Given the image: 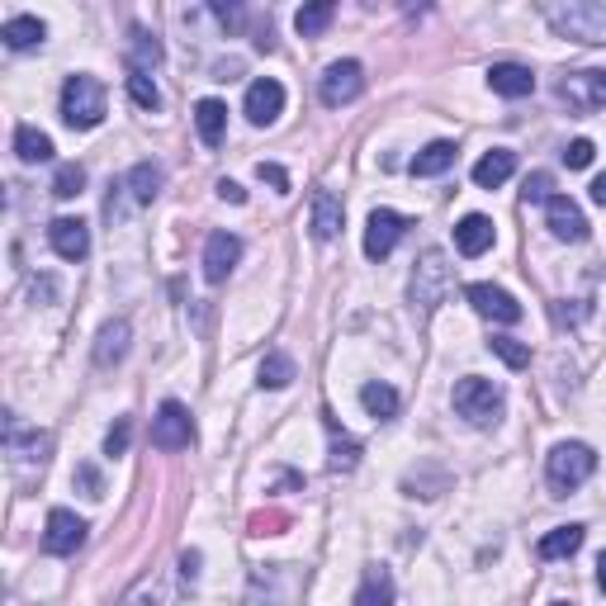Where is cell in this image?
<instances>
[{
  "mask_svg": "<svg viewBox=\"0 0 606 606\" xmlns=\"http://www.w3.org/2000/svg\"><path fill=\"white\" fill-rule=\"evenodd\" d=\"M214 19L232 34V29H242V19L247 15H242V5H214Z\"/></svg>",
  "mask_w": 606,
  "mask_h": 606,
  "instance_id": "obj_45",
  "label": "cell"
},
{
  "mask_svg": "<svg viewBox=\"0 0 606 606\" xmlns=\"http://www.w3.org/2000/svg\"><path fill=\"white\" fill-rule=\"evenodd\" d=\"M455 166V143H427L412 157V176H441Z\"/></svg>",
  "mask_w": 606,
  "mask_h": 606,
  "instance_id": "obj_32",
  "label": "cell"
},
{
  "mask_svg": "<svg viewBox=\"0 0 606 606\" xmlns=\"http://www.w3.org/2000/svg\"><path fill=\"white\" fill-rule=\"evenodd\" d=\"M195 128H199V138H204V147H218L223 133H228V105H223V100H199Z\"/></svg>",
  "mask_w": 606,
  "mask_h": 606,
  "instance_id": "obj_25",
  "label": "cell"
},
{
  "mask_svg": "<svg viewBox=\"0 0 606 606\" xmlns=\"http://www.w3.org/2000/svg\"><path fill=\"white\" fill-rule=\"evenodd\" d=\"M559 100L569 105V114H597V109H606V67L564 72V81H559Z\"/></svg>",
  "mask_w": 606,
  "mask_h": 606,
  "instance_id": "obj_6",
  "label": "cell"
},
{
  "mask_svg": "<svg viewBox=\"0 0 606 606\" xmlns=\"http://www.w3.org/2000/svg\"><path fill=\"white\" fill-rule=\"evenodd\" d=\"M512 171H517V152L493 147V152H483V157L474 161V185H479V190H498L502 180H512Z\"/></svg>",
  "mask_w": 606,
  "mask_h": 606,
  "instance_id": "obj_17",
  "label": "cell"
},
{
  "mask_svg": "<svg viewBox=\"0 0 606 606\" xmlns=\"http://www.w3.org/2000/svg\"><path fill=\"white\" fill-rule=\"evenodd\" d=\"M128 436H133V422H128V417H119V422L109 427V436H105V455H109V460H119V455L128 450Z\"/></svg>",
  "mask_w": 606,
  "mask_h": 606,
  "instance_id": "obj_39",
  "label": "cell"
},
{
  "mask_svg": "<svg viewBox=\"0 0 606 606\" xmlns=\"http://www.w3.org/2000/svg\"><path fill=\"white\" fill-rule=\"evenodd\" d=\"M124 606H157V592L152 588H143V592H133V597H128Z\"/></svg>",
  "mask_w": 606,
  "mask_h": 606,
  "instance_id": "obj_47",
  "label": "cell"
},
{
  "mask_svg": "<svg viewBox=\"0 0 606 606\" xmlns=\"http://www.w3.org/2000/svg\"><path fill=\"white\" fill-rule=\"evenodd\" d=\"M360 408L370 412L375 422H393V417H398V389H389V384L370 379V384L360 389Z\"/></svg>",
  "mask_w": 606,
  "mask_h": 606,
  "instance_id": "obj_29",
  "label": "cell"
},
{
  "mask_svg": "<svg viewBox=\"0 0 606 606\" xmlns=\"http://www.w3.org/2000/svg\"><path fill=\"white\" fill-rule=\"evenodd\" d=\"M5 441H10V455H15V460H34V464H43L48 450H53V436H48V431H24L19 422L5 427Z\"/></svg>",
  "mask_w": 606,
  "mask_h": 606,
  "instance_id": "obj_19",
  "label": "cell"
},
{
  "mask_svg": "<svg viewBox=\"0 0 606 606\" xmlns=\"http://www.w3.org/2000/svg\"><path fill=\"white\" fill-rule=\"evenodd\" d=\"M76 483H81V488H86V498H105V483H100V474H95V469H90V464H76Z\"/></svg>",
  "mask_w": 606,
  "mask_h": 606,
  "instance_id": "obj_43",
  "label": "cell"
},
{
  "mask_svg": "<svg viewBox=\"0 0 606 606\" xmlns=\"http://www.w3.org/2000/svg\"><path fill=\"white\" fill-rule=\"evenodd\" d=\"M62 119L67 128H100L105 124V86L95 81V76H67V86H62Z\"/></svg>",
  "mask_w": 606,
  "mask_h": 606,
  "instance_id": "obj_4",
  "label": "cell"
},
{
  "mask_svg": "<svg viewBox=\"0 0 606 606\" xmlns=\"http://www.w3.org/2000/svg\"><path fill=\"white\" fill-rule=\"evenodd\" d=\"M550 190H554V176L550 171H535V176H526L521 199H526V204H550Z\"/></svg>",
  "mask_w": 606,
  "mask_h": 606,
  "instance_id": "obj_38",
  "label": "cell"
},
{
  "mask_svg": "<svg viewBox=\"0 0 606 606\" xmlns=\"http://www.w3.org/2000/svg\"><path fill=\"white\" fill-rule=\"evenodd\" d=\"M488 351H493L502 365H512V370H526V365H531V346L517 341V337H493L488 341Z\"/></svg>",
  "mask_w": 606,
  "mask_h": 606,
  "instance_id": "obj_35",
  "label": "cell"
},
{
  "mask_svg": "<svg viewBox=\"0 0 606 606\" xmlns=\"http://www.w3.org/2000/svg\"><path fill=\"white\" fill-rule=\"evenodd\" d=\"M86 190V171L76 166V161H67V166H57V176H53V195L57 199H76Z\"/></svg>",
  "mask_w": 606,
  "mask_h": 606,
  "instance_id": "obj_37",
  "label": "cell"
},
{
  "mask_svg": "<svg viewBox=\"0 0 606 606\" xmlns=\"http://www.w3.org/2000/svg\"><path fill=\"white\" fill-rule=\"evenodd\" d=\"M583 526H554L550 535H540V545H535V550H540V559H569V554H578L583 550Z\"/></svg>",
  "mask_w": 606,
  "mask_h": 606,
  "instance_id": "obj_27",
  "label": "cell"
},
{
  "mask_svg": "<svg viewBox=\"0 0 606 606\" xmlns=\"http://www.w3.org/2000/svg\"><path fill=\"white\" fill-rule=\"evenodd\" d=\"M332 19H337V5H332V0H313V5H303L299 15H294V29H299L303 38H322Z\"/></svg>",
  "mask_w": 606,
  "mask_h": 606,
  "instance_id": "obj_31",
  "label": "cell"
},
{
  "mask_svg": "<svg viewBox=\"0 0 606 606\" xmlns=\"http://www.w3.org/2000/svg\"><path fill=\"white\" fill-rule=\"evenodd\" d=\"M161 180H166V171H161L157 161H138V166L128 171L124 190H128L133 199H138V204H152V199L161 195Z\"/></svg>",
  "mask_w": 606,
  "mask_h": 606,
  "instance_id": "obj_26",
  "label": "cell"
},
{
  "mask_svg": "<svg viewBox=\"0 0 606 606\" xmlns=\"http://www.w3.org/2000/svg\"><path fill=\"white\" fill-rule=\"evenodd\" d=\"M545 218H550V232L559 242H583V237H588V218H583V209H578L569 195H550Z\"/></svg>",
  "mask_w": 606,
  "mask_h": 606,
  "instance_id": "obj_15",
  "label": "cell"
},
{
  "mask_svg": "<svg viewBox=\"0 0 606 606\" xmlns=\"http://www.w3.org/2000/svg\"><path fill=\"white\" fill-rule=\"evenodd\" d=\"M128 95H133V105L147 109V114H157L161 109V90L152 86V76L147 72H128Z\"/></svg>",
  "mask_w": 606,
  "mask_h": 606,
  "instance_id": "obj_36",
  "label": "cell"
},
{
  "mask_svg": "<svg viewBox=\"0 0 606 606\" xmlns=\"http://www.w3.org/2000/svg\"><path fill=\"white\" fill-rule=\"evenodd\" d=\"M161 43L157 34H147V29H133L128 34V72H152V67H161Z\"/></svg>",
  "mask_w": 606,
  "mask_h": 606,
  "instance_id": "obj_28",
  "label": "cell"
},
{
  "mask_svg": "<svg viewBox=\"0 0 606 606\" xmlns=\"http://www.w3.org/2000/svg\"><path fill=\"white\" fill-rule=\"evenodd\" d=\"M592 157H597V147H592L588 138H573V143L564 147V161H569V171H583V166H592Z\"/></svg>",
  "mask_w": 606,
  "mask_h": 606,
  "instance_id": "obj_41",
  "label": "cell"
},
{
  "mask_svg": "<svg viewBox=\"0 0 606 606\" xmlns=\"http://www.w3.org/2000/svg\"><path fill=\"white\" fill-rule=\"evenodd\" d=\"M195 441V422H190V408L185 403H161L157 417H152V446L157 450H185Z\"/></svg>",
  "mask_w": 606,
  "mask_h": 606,
  "instance_id": "obj_8",
  "label": "cell"
},
{
  "mask_svg": "<svg viewBox=\"0 0 606 606\" xmlns=\"http://www.w3.org/2000/svg\"><path fill=\"white\" fill-rule=\"evenodd\" d=\"M488 86H493V95L526 100L535 90V76H531V67H521V62H493V67H488Z\"/></svg>",
  "mask_w": 606,
  "mask_h": 606,
  "instance_id": "obj_16",
  "label": "cell"
},
{
  "mask_svg": "<svg viewBox=\"0 0 606 606\" xmlns=\"http://www.w3.org/2000/svg\"><path fill=\"white\" fill-rule=\"evenodd\" d=\"M550 606H573V602H550Z\"/></svg>",
  "mask_w": 606,
  "mask_h": 606,
  "instance_id": "obj_50",
  "label": "cell"
},
{
  "mask_svg": "<svg viewBox=\"0 0 606 606\" xmlns=\"http://www.w3.org/2000/svg\"><path fill=\"white\" fill-rule=\"evenodd\" d=\"M0 38H5V48H15V53H24V48H38L43 38H48V24L38 15H15L5 19V29H0Z\"/></svg>",
  "mask_w": 606,
  "mask_h": 606,
  "instance_id": "obj_22",
  "label": "cell"
},
{
  "mask_svg": "<svg viewBox=\"0 0 606 606\" xmlns=\"http://www.w3.org/2000/svg\"><path fill=\"white\" fill-rule=\"evenodd\" d=\"M285 114V86L280 81H270V76H261V81H251L247 86V119L256 128L275 124Z\"/></svg>",
  "mask_w": 606,
  "mask_h": 606,
  "instance_id": "obj_12",
  "label": "cell"
},
{
  "mask_svg": "<svg viewBox=\"0 0 606 606\" xmlns=\"http://www.w3.org/2000/svg\"><path fill=\"white\" fill-rule=\"evenodd\" d=\"M356 606H393V573L384 564H370L356 588Z\"/></svg>",
  "mask_w": 606,
  "mask_h": 606,
  "instance_id": "obj_24",
  "label": "cell"
},
{
  "mask_svg": "<svg viewBox=\"0 0 606 606\" xmlns=\"http://www.w3.org/2000/svg\"><path fill=\"white\" fill-rule=\"evenodd\" d=\"M588 313H592L588 303H573V308H569V299H564V303H554V322H559V327H573V322H583Z\"/></svg>",
  "mask_w": 606,
  "mask_h": 606,
  "instance_id": "obj_42",
  "label": "cell"
},
{
  "mask_svg": "<svg viewBox=\"0 0 606 606\" xmlns=\"http://www.w3.org/2000/svg\"><path fill=\"white\" fill-rule=\"evenodd\" d=\"M341 218H346L341 199L332 195V190H313V237H318V242H332V237H337Z\"/></svg>",
  "mask_w": 606,
  "mask_h": 606,
  "instance_id": "obj_21",
  "label": "cell"
},
{
  "mask_svg": "<svg viewBox=\"0 0 606 606\" xmlns=\"http://www.w3.org/2000/svg\"><path fill=\"white\" fill-rule=\"evenodd\" d=\"M327 422V436H332V450H327V469L332 474H351L360 464V441L356 436H346V431L337 427V417H322Z\"/></svg>",
  "mask_w": 606,
  "mask_h": 606,
  "instance_id": "obj_20",
  "label": "cell"
},
{
  "mask_svg": "<svg viewBox=\"0 0 606 606\" xmlns=\"http://www.w3.org/2000/svg\"><path fill=\"white\" fill-rule=\"evenodd\" d=\"M455 247H460V256H483V251L493 247V218L483 214H469L455 223Z\"/></svg>",
  "mask_w": 606,
  "mask_h": 606,
  "instance_id": "obj_18",
  "label": "cell"
},
{
  "mask_svg": "<svg viewBox=\"0 0 606 606\" xmlns=\"http://www.w3.org/2000/svg\"><path fill=\"white\" fill-rule=\"evenodd\" d=\"M15 157L38 166V161H53V138L48 133H38L34 124H19L15 128Z\"/></svg>",
  "mask_w": 606,
  "mask_h": 606,
  "instance_id": "obj_30",
  "label": "cell"
},
{
  "mask_svg": "<svg viewBox=\"0 0 606 606\" xmlns=\"http://www.w3.org/2000/svg\"><path fill=\"white\" fill-rule=\"evenodd\" d=\"M86 545V521L76 517V512H67V507H53L48 512V531H43V550L48 554H76Z\"/></svg>",
  "mask_w": 606,
  "mask_h": 606,
  "instance_id": "obj_9",
  "label": "cell"
},
{
  "mask_svg": "<svg viewBox=\"0 0 606 606\" xmlns=\"http://www.w3.org/2000/svg\"><path fill=\"white\" fill-rule=\"evenodd\" d=\"M218 195L228 199V204H247V190H242L237 180H218Z\"/></svg>",
  "mask_w": 606,
  "mask_h": 606,
  "instance_id": "obj_46",
  "label": "cell"
},
{
  "mask_svg": "<svg viewBox=\"0 0 606 606\" xmlns=\"http://www.w3.org/2000/svg\"><path fill=\"white\" fill-rule=\"evenodd\" d=\"M128 322L119 318V322H105V332H100V341H95V365L100 370H109V365H119V360L128 356Z\"/></svg>",
  "mask_w": 606,
  "mask_h": 606,
  "instance_id": "obj_23",
  "label": "cell"
},
{
  "mask_svg": "<svg viewBox=\"0 0 606 606\" xmlns=\"http://www.w3.org/2000/svg\"><path fill=\"white\" fill-rule=\"evenodd\" d=\"M464 299L474 303V313H483V318H493V322H521V303L507 294V289L498 285H469L464 289Z\"/></svg>",
  "mask_w": 606,
  "mask_h": 606,
  "instance_id": "obj_13",
  "label": "cell"
},
{
  "mask_svg": "<svg viewBox=\"0 0 606 606\" xmlns=\"http://www.w3.org/2000/svg\"><path fill=\"white\" fill-rule=\"evenodd\" d=\"M237 261H242V242L232 232H209V242H204V280L223 285Z\"/></svg>",
  "mask_w": 606,
  "mask_h": 606,
  "instance_id": "obj_11",
  "label": "cell"
},
{
  "mask_svg": "<svg viewBox=\"0 0 606 606\" xmlns=\"http://www.w3.org/2000/svg\"><path fill=\"white\" fill-rule=\"evenodd\" d=\"M256 384H261V389H285V384H294V360H289L285 351H270V356L261 360V370H256Z\"/></svg>",
  "mask_w": 606,
  "mask_h": 606,
  "instance_id": "obj_33",
  "label": "cell"
},
{
  "mask_svg": "<svg viewBox=\"0 0 606 606\" xmlns=\"http://www.w3.org/2000/svg\"><path fill=\"white\" fill-rule=\"evenodd\" d=\"M455 412H460L469 427H498L502 422V389L493 379L469 375L455 384Z\"/></svg>",
  "mask_w": 606,
  "mask_h": 606,
  "instance_id": "obj_5",
  "label": "cell"
},
{
  "mask_svg": "<svg viewBox=\"0 0 606 606\" xmlns=\"http://www.w3.org/2000/svg\"><path fill=\"white\" fill-rule=\"evenodd\" d=\"M360 90H365V67L360 62H332L327 72H322V81H318V100L327 109H341V105H351Z\"/></svg>",
  "mask_w": 606,
  "mask_h": 606,
  "instance_id": "obj_7",
  "label": "cell"
},
{
  "mask_svg": "<svg viewBox=\"0 0 606 606\" xmlns=\"http://www.w3.org/2000/svg\"><path fill=\"white\" fill-rule=\"evenodd\" d=\"M592 199H597V204H602V209H606V176H597V180H592Z\"/></svg>",
  "mask_w": 606,
  "mask_h": 606,
  "instance_id": "obj_48",
  "label": "cell"
},
{
  "mask_svg": "<svg viewBox=\"0 0 606 606\" xmlns=\"http://www.w3.org/2000/svg\"><path fill=\"white\" fill-rule=\"evenodd\" d=\"M450 289H455V270H450L446 251L427 247L422 261H417V270H412V308H417V318H431L436 303L446 299Z\"/></svg>",
  "mask_w": 606,
  "mask_h": 606,
  "instance_id": "obj_2",
  "label": "cell"
},
{
  "mask_svg": "<svg viewBox=\"0 0 606 606\" xmlns=\"http://www.w3.org/2000/svg\"><path fill=\"white\" fill-rule=\"evenodd\" d=\"M256 180H261V185H270L275 195H289V176H285V166H275V161H256Z\"/></svg>",
  "mask_w": 606,
  "mask_h": 606,
  "instance_id": "obj_40",
  "label": "cell"
},
{
  "mask_svg": "<svg viewBox=\"0 0 606 606\" xmlns=\"http://www.w3.org/2000/svg\"><path fill=\"white\" fill-rule=\"evenodd\" d=\"M540 15L554 24V34L573 43H606V5L602 0H545Z\"/></svg>",
  "mask_w": 606,
  "mask_h": 606,
  "instance_id": "obj_1",
  "label": "cell"
},
{
  "mask_svg": "<svg viewBox=\"0 0 606 606\" xmlns=\"http://www.w3.org/2000/svg\"><path fill=\"white\" fill-rule=\"evenodd\" d=\"M597 588L606 592V550H602V559H597Z\"/></svg>",
  "mask_w": 606,
  "mask_h": 606,
  "instance_id": "obj_49",
  "label": "cell"
},
{
  "mask_svg": "<svg viewBox=\"0 0 606 606\" xmlns=\"http://www.w3.org/2000/svg\"><path fill=\"white\" fill-rule=\"evenodd\" d=\"M403 232H408V218L393 214V209H375L370 223H365V256H370V261H384V256L398 247Z\"/></svg>",
  "mask_w": 606,
  "mask_h": 606,
  "instance_id": "obj_10",
  "label": "cell"
},
{
  "mask_svg": "<svg viewBox=\"0 0 606 606\" xmlns=\"http://www.w3.org/2000/svg\"><path fill=\"white\" fill-rule=\"evenodd\" d=\"M199 564H204V554H199V550L180 554V578H185V588H195V583H199Z\"/></svg>",
  "mask_w": 606,
  "mask_h": 606,
  "instance_id": "obj_44",
  "label": "cell"
},
{
  "mask_svg": "<svg viewBox=\"0 0 606 606\" xmlns=\"http://www.w3.org/2000/svg\"><path fill=\"white\" fill-rule=\"evenodd\" d=\"M592 469H597V450L583 446V441H559L550 450V460H545V479L564 498V493H573V488H583L592 479Z\"/></svg>",
  "mask_w": 606,
  "mask_h": 606,
  "instance_id": "obj_3",
  "label": "cell"
},
{
  "mask_svg": "<svg viewBox=\"0 0 606 606\" xmlns=\"http://www.w3.org/2000/svg\"><path fill=\"white\" fill-rule=\"evenodd\" d=\"M48 242L62 261H86L90 256V228L81 218H53L48 223Z\"/></svg>",
  "mask_w": 606,
  "mask_h": 606,
  "instance_id": "obj_14",
  "label": "cell"
},
{
  "mask_svg": "<svg viewBox=\"0 0 606 606\" xmlns=\"http://www.w3.org/2000/svg\"><path fill=\"white\" fill-rule=\"evenodd\" d=\"M289 531V512L285 507H261V512H251L247 517V535L256 540H266V535H285Z\"/></svg>",
  "mask_w": 606,
  "mask_h": 606,
  "instance_id": "obj_34",
  "label": "cell"
}]
</instances>
